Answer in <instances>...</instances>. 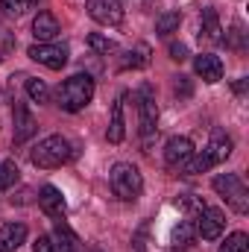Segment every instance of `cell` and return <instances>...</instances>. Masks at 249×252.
<instances>
[{"instance_id": "19", "label": "cell", "mask_w": 249, "mask_h": 252, "mask_svg": "<svg viewBox=\"0 0 249 252\" xmlns=\"http://www.w3.org/2000/svg\"><path fill=\"white\" fill-rule=\"evenodd\" d=\"M214 167V158L208 156V150H193V156L187 158L185 164H182V170H185L187 176H196V173H205V170H211Z\"/></svg>"}, {"instance_id": "17", "label": "cell", "mask_w": 249, "mask_h": 252, "mask_svg": "<svg viewBox=\"0 0 249 252\" xmlns=\"http://www.w3.org/2000/svg\"><path fill=\"white\" fill-rule=\"evenodd\" d=\"M124 94L115 100V106H112V124H109V129H106V138L112 141V144H121L126 138V124H124Z\"/></svg>"}, {"instance_id": "12", "label": "cell", "mask_w": 249, "mask_h": 252, "mask_svg": "<svg viewBox=\"0 0 249 252\" xmlns=\"http://www.w3.org/2000/svg\"><path fill=\"white\" fill-rule=\"evenodd\" d=\"M53 247L56 252H85V244L79 241V235L64 223V220H56V229H53Z\"/></svg>"}, {"instance_id": "16", "label": "cell", "mask_w": 249, "mask_h": 252, "mask_svg": "<svg viewBox=\"0 0 249 252\" xmlns=\"http://www.w3.org/2000/svg\"><path fill=\"white\" fill-rule=\"evenodd\" d=\"M232 147H235L232 138H229L223 129H214V135H211V141H208L205 150H208V156L214 158V164H220V161H226V158L232 156Z\"/></svg>"}, {"instance_id": "22", "label": "cell", "mask_w": 249, "mask_h": 252, "mask_svg": "<svg viewBox=\"0 0 249 252\" xmlns=\"http://www.w3.org/2000/svg\"><path fill=\"white\" fill-rule=\"evenodd\" d=\"M144 64H150V47L147 44H138L135 50H129L124 56V67H144Z\"/></svg>"}, {"instance_id": "11", "label": "cell", "mask_w": 249, "mask_h": 252, "mask_svg": "<svg viewBox=\"0 0 249 252\" xmlns=\"http://www.w3.org/2000/svg\"><path fill=\"white\" fill-rule=\"evenodd\" d=\"M38 205H41V211H44L47 217H53V220H62L64 211H67L62 190L56 188V185H44V188L38 190Z\"/></svg>"}, {"instance_id": "25", "label": "cell", "mask_w": 249, "mask_h": 252, "mask_svg": "<svg viewBox=\"0 0 249 252\" xmlns=\"http://www.w3.org/2000/svg\"><path fill=\"white\" fill-rule=\"evenodd\" d=\"M249 250V235L247 232H235L226 238V244H220V252H247Z\"/></svg>"}, {"instance_id": "28", "label": "cell", "mask_w": 249, "mask_h": 252, "mask_svg": "<svg viewBox=\"0 0 249 252\" xmlns=\"http://www.w3.org/2000/svg\"><path fill=\"white\" fill-rule=\"evenodd\" d=\"M32 252H56L53 241H50V235H38L35 244H32Z\"/></svg>"}, {"instance_id": "15", "label": "cell", "mask_w": 249, "mask_h": 252, "mask_svg": "<svg viewBox=\"0 0 249 252\" xmlns=\"http://www.w3.org/2000/svg\"><path fill=\"white\" fill-rule=\"evenodd\" d=\"M27 241V226L24 223H6L0 226V252H15Z\"/></svg>"}, {"instance_id": "10", "label": "cell", "mask_w": 249, "mask_h": 252, "mask_svg": "<svg viewBox=\"0 0 249 252\" xmlns=\"http://www.w3.org/2000/svg\"><path fill=\"white\" fill-rule=\"evenodd\" d=\"M12 121H15V144L30 141V138L35 135V129H38L32 112H30L24 103H18V100H15V106H12Z\"/></svg>"}, {"instance_id": "18", "label": "cell", "mask_w": 249, "mask_h": 252, "mask_svg": "<svg viewBox=\"0 0 249 252\" xmlns=\"http://www.w3.org/2000/svg\"><path fill=\"white\" fill-rule=\"evenodd\" d=\"M199 38L205 44H220L223 41V27H220V18H217L214 9L202 12V32H199Z\"/></svg>"}, {"instance_id": "24", "label": "cell", "mask_w": 249, "mask_h": 252, "mask_svg": "<svg viewBox=\"0 0 249 252\" xmlns=\"http://www.w3.org/2000/svg\"><path fill=\"white\" fill-rule=\"evenodd\" d=\"M27 94H30V100L38 103V106L50 100V88H47L41 79H27Z\"/></svg>"}, {"instance_id": "4", "label": "cell", "mask_w": 249, "mask_h": 252, "mask_svg": "<svg viewBox=\"0 0 249 252\" xmlns=\"http://www.w3.org/2000/svg\"><path fill=\"white\" fill-rule=\"evenodd\" d=\"M214 190L229 202V208L235 214H247L249 211V188L238 173H220L214 179Z\"/></svg>"}, {"instance_id": "14", "label": "cell", "mask_w": 249, "mask_h": 252, "mask_svg": "<svg viewBox=\"0 0 249 252\" xmlns=\"http://www.w3.org/2000/svg\"><path fill=\"white\" fill-rule=\"evenodd\" d=\"M193 70H196V76H202V82H211V85L223 79V62H220L214 53L196 56V59H193Z\"/></svg>"}, {"instance_id": "1", "label": "cell", "mask_w": 249, "mask_h": 252, "mask_svg": "<svg viewBox=\"0 0 249 252\" xmlns=\"http://www.w3.org/2000/svg\"><path fill=\"white\" fill-rule=\"evenodd\" d=\"M56 100H59V106H62L64 112H70V115L82 112L94 100V79L88 73H73L70 79H64L62 85H59Z\"/></svg>"}, {"instance_id": "7", "label": "cell", "mask_w": 249, "mask_h": 252, "mask_svg": "<svg viewBox=\"0 0 249 252\" xmlns=\"http://www.w3.org/2000/svg\"><path fill=\"white\" fill-rule=\"evenodd\" d=\"M27 56H30L32 62L50 67V70H62L64 64H67V47H59V44H53V41H47V44H38V41H35V44H30Z\"/></svg>"}, {"instance_id": "8", "label": "cell", "mask_w": 249, "mask_h": 252, "mask_svg": "<svg viewBox=\"0 0 249 252\" xmlns=\"http://www.w3.org/2000/svg\"><path fill=\"white\" fill-rule=\"evenodd\" d=\"M88 15L103 24V27H118L124 24V3L121 0H85Z\"/></svg>"}, {"instance_id": "13", "label": "cell", "mask_w": 249, "mask_h": 252, "mask_svg": "<svg viewBox=\"0 0 249 252\" xmlns=\"http://www.w3.org/2000/svg\"><path fill=\"white\" fill-rule=\"evenodd\" d=\"M59 32H62V27H59L56 15H50V12H38V15H35V21H32V35H35L38 44L53 41Z\"/></svg>"}, {"instance_id": "29", "label": "cell", "mask_w": 249, "mask_h": 252, "mask_svg": "<svg viewBox=\"0 0 249 252\" xmlns=\"http://www.w3.org/2000/svg\"><path fill=\"white\" fill-rule=\"evenodd\" d=\"M170 59H173V62H185L187 59V47L185 44H170Z\"/></svg>"}, {"instance_id": "21", "label": "cell", "mask_w": 249, "mask_h": 252, "mask_svg": "<svg viewBox=\"0 0 249 252\" xmlns=\"http://www.w3.org/2000/svg\"><path fill=\"white\" fill-rule=\"evenodd\" d=\"M21 170L15 161H0V190H9L12 185H18Z\"/></svg>"}, {"instance_id": "3", "label": "cell", "mask_w": 249, "mask_h": 252, "mask_svg": "<svg viewBox=\"0 0 249 252\" xmlns=\"http://www.w3.org/2000/svg\"><path fill=\"white\" fill-rule=\"evenodd\" d=\"M109 182H112V190L115 196H121L124 202H135L144 190V179H141V170L129 161H118L109 173Z\"/></svg>"}, {"instance_id": "6", "label": "cell", "mask_w": 249, "mask_h": 252, "mask_svg": "<svg viewBox=\"0 0 249 252\" xmlns=\"http://www.w3.org/2000/svg\"><path fill=\"white\" fill-rule=\"evenodd\" d=\"M138 124H141L144 138H150L156 132V124H158V103H156L150 85H141V91H138Z\"/></svg>"}, {"instance_id": "23", "label": "cell", "mask_w": 249, "mask_h": 252, "mask_svg": "<svg viewBox=\"0 0 249 252\" xmlns=\"http://www.w3.org/2000/svg\"><path fill=\"white\" fill-rule=\"evenodd\" d=\"M88 47H91L94 53H100V56H109V53H115V50H118V44H115L112 38L100 35V32H91V35H88Z\"/></svg>"}, {"instance_id": "9", "label": "cell", "mask_w": 249, "mask_h": 252, "mask_svg": "<svg viewBox=\"0 0 249 252\" xmlns=\"http://www.w3.org/2000/svg\"><path fill=\"white\" fill-rule=\"evenodd\" d=\"M190 156H193V144H190V138H185V135H173L164 144V164L173 167V170H179Z\"/></svg>"}, {"instance_id": "5", "label": "cell", "mask_w": 249, "mask_h": 252, "mask_svg": "<svg viewBox=\"0 0 249 252\" xmlns=\"http://www.w3.org/2000/svg\"><path fill=\"white\" fill-rule=\"evenodd\" d=\"M193 226H196V235L202 241H217L223 235V229H226V214L220 208H214V205H202Z\"/></svg>"}, {"instance_id": "27", "label": "cell", "mask_w": 249, "mask_h": 252, "mask_svg": "<svg viewBox=\"0 0 249 252\" xmlns=\"http://www.w3.org/2000/svg\"><path fill=\"white\" fill-rule=\"evenodd\" d=\"M38 0H0V6L9 12V15H24L27 9H32Z\"/></svg>"}, {"instance_id": "31", "label": "cell", "mask_w": 249, "mask_h": 252, "mask_svg": "<svg viewBox=\"0 0 249 252\" xmlns=\"http://www.w3.org/2000/svg\"><path fill=\"white\" fill-rule=\"evenodd\" d=\"M85 252H103L100 247H85Z\"/></svg>"}, {"instance_id": "30", "label": "cell", "mask_w": 249, "mask_h": 252, "mask_svg": "<svg viewBox=\"0 0 249 252\" xmlns=\"http://www.w3.org/2000/svg\"><path fill=\"white\" fill-rule=\"evenodd\" d=\"M247 85H249V79H241V82H235V94H247Z\"/></svg>"}, {"instance_id": "2", "label": "cell", "mask_w": 249, "mask_h": 252, "mask_svg": "<svg viewBox=\"0 0 249 252\" xmlns=\"http://www.w3.org/2000/svg\"><path fill=\"white\" fill-rule=\"evenodd\" d=\"M30 158H32L35 167L53 170V167H62L64 161L73 158V147H70V141L62 138V135H47V138H41V141L32 147Z\"/></svg>"}, {"instance_id": "26", "label": "cell", "mask_w": 249, "mask_h": 252, "mask_svg": "<svg viewBox=\"0 0 249 252\" xmlns=\"http://www.w3.org/2000/svg\"><path fill=\"white\" fill-rule=\"evenodd\" d=\"M179 21H182L179 12H164V15L156 21V32H158V35H170V32L179 27Z\"/></svg>"}, {"instance_id": "20", "label": "cell", "mask_w": 249, "mask_h": 252, "mask_svg": "<svg viewBox=\"0 0 249 252\" xmlns=\"http://www.w3.org/2000/svg\"><path fill=\"white\" fill-rule=\"evenodd\" d=\"M196 238V226L193 220H182L176 229H173V247H190Z\"/></svg>"}]
</instances>
